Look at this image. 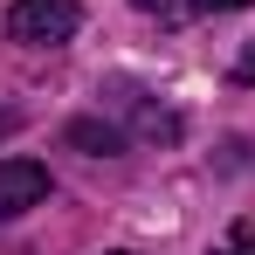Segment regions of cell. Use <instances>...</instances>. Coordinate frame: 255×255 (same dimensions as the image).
Segmentation results:
<instances>
[{
	"mask_svg": "<svg viewBox=\"0 0 255 255\" xmlns=\"http://www.w3.org/2000/svg\"><path fill=\"white\" fill-rule=\"evenodd\" d=\"M76 28H83L76 0H14L7 7V35L28 42V48H55V42H69Z\"/></svg>",
	"mask_w": 255,
	"mask_h": 255,
	"instance_id": "6da1fadb",
	"label": "cell"
},
{
	"mask_svg": "<svg viewBox=\"0 0 255 255\" xmlns=\"http://www.w3.org/2000/svg\"><path fill=\"white\" fill-rule=\"evenodd\" d=\"M48 200V166L42 159H0V221Z\"/></svg>",
	"mask_w": 255,
	"mask_h": 255,
	"instance_id": "7a4b0ae2",
	"label": "cell"
},
{
	"mask_svg": "<svg viewBox=\"0 0 255 255\" xmlns=\"http://www.w3.org/2000/svg\"><path fill=\"white\" fill-rule=\"evenodd\" d=\"M69 145H83L90 159H111V152H125V138H118L111 125H97V118H76V125H69Z\"/></svg>",
	"mask_w": 255,
	"mask_h": 255,
	"instance_id": "3957f363",
	"label": "cell"
},
{
	"mask_svg": "<svg viewBox=\"0 0 255 255\" xmlns=\"http://www.w3.org/2000/svg\"><path fill=\"white\" fill-rule=\"evenodd\" d=\"M131 125L145 131V138H159V145H172V138H179V118H172V111H152L145 97H131Z\"/></svg>",
	"mask_w": 255,
	"mask_h": 255,
	"instance_id": "277c9868",
	"label": "cell"
},
{
	"mask_svg": "<svg viewBox=\"0 0 255 255\" xmlns=\"http://www.w3.org/2000/svg\"><path fill=\"white\" fill-rule=\"evenodd\" d=\"M221 255H255V221H242V228H235V242H228Z\"/></svg>",
	"mask_w": 255,
	"mask_h": 255,
	"instance_id": "5b68a950",
	"label": "cell"
},
{
	"mask_svg": "<svg viewBox=\"0 0 255 255\" xmlns=\"http://www.w3.org/2000/svg\"><path fill=\"white\" fill-rule=\"evenodd\" d=\"M193 7H207V14H235V7H249V0H193Z\"/></svg>",
	"mask_w": 255,
	"mask_h": 255,
	"instance_id": "8992f818",
	"label": "cell"
},
{
	"mask_svg": "<svg viewBox=\"0 0 255 255\" xmlns=\"http://www.w3.org/2000/svg\"><path fill=\"white\" fill-rule=\"evenodd\" d=\"M138 14H172V0H131Z\"/></svg>",
	"mask_w": 255,
	"mask_h": 255,
	"instance_id": "52a82bcc",
	"label": "cell"
},
{
	"mask_svg": "<svg viewBox=\"0 0 255 255\" xmlns=\"http://www.w3.org/2000/svg\"><path fill=\"white\" fill-rule=\"evenodd\" d=\"M14 125H21V118H14V111H0V138H7V131H14Z\"/></svg>",
	"mask_w": 255,
	"mask_h": 255,
	"instance_id": "ba28073f",
	"label": "cell"
},
{
	"mask_svg": "<svg viewBox=\"0 0 255 255\" xmlns=\"http://www.w3.org/2000/svg\"><path fill=\"white\" fill-rule=\"evenodd\" d=\"M111 255H131V249H111Z\"/></svg>",
	"mask_w": 255,
	"mask_h": 255,
	"instance_id": "9c48e42d",
	"label": "cell"
}]
</instances>
